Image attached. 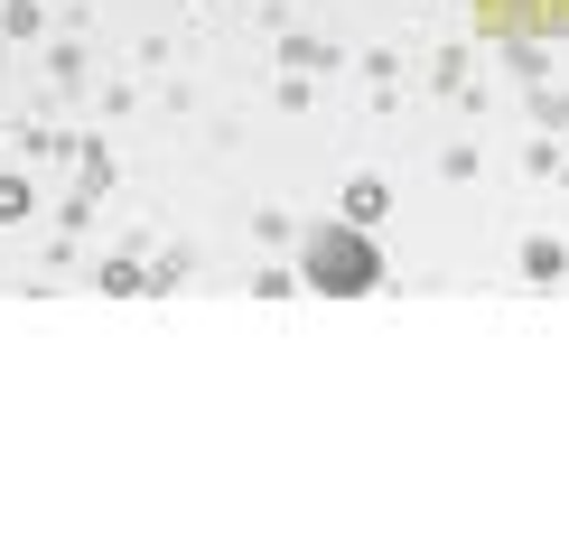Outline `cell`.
<instances>
[{
  "label": "cell",
  "mask_w": 569,
  "mask_h": 541,
  "mask_svg": "<svg viewBox=\"0 0 569 541\" xmlns=\"http://www.w3.org/2000/svg\"><path fill=\"white\" fill-rule=\"evenodd\" d=\"M318 280H327V290H365V280H373V252L337 233V243H318Z\"/></svg>",
  "instance_id": "1"
}]
</instances>
